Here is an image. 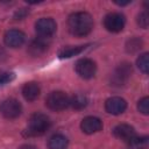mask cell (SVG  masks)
Returning <instances> with one entry per match:
<instances>
[{"label":"cell","mask_w":149,"mask_h":149,"mask_svg":"<svg viewBox=\"0 0 149 149\" xmlns=\"http://www.w3.org/2000/svg\"><path fill=\"white\" fill-rule=\"evenodd\" d=\"M68 28L70 33L74 36H86L93 29V19L86 12L73 13L68 19Z\"/></svg>","instance_id":"6da1fadb"},{"label":"cell","mask_w":149,"mask_h":149,"mask_svg":"<svg viewBox=\"0 0 149 149\" xmlns=\"http://www.w3.org/2000/svg\"><path fill=\"white\" fill-rule=\"evenodd\" d=\"M51 121L43 113H35L30 116L26 134L28 136H40L43 135L50 128Z\"/></svg>","instance_id":"7a4b0ae2"},{"label":"cell","mask_w":149,"mask_h":149,"mask_svg":"<svg viewBox=\"0 0 149 149\" xmlns=\"http://www.w3.org/2000/svg\"><path fill=\"white\" fill-rule=\"evenodd\" d=\"M45 105L51 111H63L70 105V98L62 91H54L49 93L45 99Z\"/></svg>","instance_id":"3957f363"},{"label":"cell","mask_w":149,"mask_h":149,"mask_svg":"<svg viewBox=\"0 0 149 149\" xmlns=\"http://www.w3.org/2000/svg\"><path fill=\"white\" fill-rule=\"evenodd\" d=\"M57 24L54 19L51 17H42L35 23V30L36 34L40 36V38H48L51 37L56 33Z\"/></svg>","instance_id":"277c9868"},{"label":"cell","mask_w":149,"mask_h":149,"mask_svg":"<svg viewBox=\"0 0 149 149\" xmlns=\"http://www.w3.org/2000/svg\"><path fill=\"white\" fill-rule=\"evenodd\" d=\"M0 112L6 119H16L22 112V106L16 99L9 98L1 102Z\"/></svg>","instance_id":"5b68a950"},{"label":"cell","mask_w":149,"mask_h":149,"mask_svg":"<svg viewBox=\"0 0 149 149\" xmlns=\"http://www.w3.org/2000/svg\"><path fill=\"white\" fill-rule=\"evenodd\" d=\"M74 69H76V72L79 74V77L84 79H90L95 74L97 65L90 58H80L76 62Z\"/></svg>","instance_id":"8992f818"},{"label":"cell","mask_w":149,"mask_h":149,"mask_svg":"<svg viewBox=\"0 0 149 149\" xmlns=\"http://www.w3.org/2000/svg\"><path fill=\"white\" fill-rule=\"evenodd\" d=\"M126 19L121 13H109L104 19L105 28L111 33H119L123 29Z\"/></svg>","instance_id":"52a82bcc"},{"label":"cell","mask_w":149,"mask_h":149,"mask_svg":"<svg viewBox=\"0 0 149 149\" xmlns=\"http://www.w3.org/2000/svg\"><path fill=\"white\" fill-rule=\"evenodd\" d=\"M130 73H132V65L129 63L120 64L115 69L114 73L112 74V83H113V85H115V86L125 85L127 83V80L129 79Z\"/></svg>","instance_id":"ba28073f"},{"label":"cell","mask_w":149,"mask_h":149,"mask_svg":"<svg viewBox=\"0 0 149 149\" xmlns=\"http://www.w3.org/2000/svg\"><path fill=\"white\" fill-rule=\"evenodd\" d=\"M127 108V102L123 98L121 97H112L108 98L105 102V109L107 113L113 114V115H118L121 114L126 111Z\"/></svg>","instance_id":"9c48e42d"},{"label":"cell","mask_w":149,"mask_h":149,"mask_svg":"<svg viewBox=\"0 0 149 149\" xmlns=\"http://www.w3.org/2000/svg\"><path fill=\"white\" fill-rule=\"evenodd\" d=\"M3 41L7 47L9 48H19L21 47L26 41V35L19 29H10L6 31L3 36Z\"/></svg>","instance_id":"30bf717a"},{"label":"cell","mask_w":149,"mask_h":149,"mask_svg":"<svg viewBox=\"0 0 149 149\" xmlns=\"http://www.w3.org/2000/svg\"><path fill=\"white\" fill-rule=\"evenodd\" d=\"M80 128L86 134H93L102 129V121L97 116H86L81 120Z\"/></svg>","instance_id":"8fae6325"},{"label":"cell","mask_w":149,"mask_h":149,"mask_svg":"<svg viewBox=\"0 0 149 149\" xmlns=\"http://www.w3.org/2000/svg\"><path fill=\"white\" fill-rule=\"evenodd\" d=\"M113 134L119 140H122L125 142H128L129 140H132L135 136V130H134V128L132 126H129L127 123H120V125H118V126L114 127Z\"/></svg>","instance_id":"7c38bea8"},{"label":"cell","mask_w":149,"mask_h":149,"mask_svg":"<svg viewBox=\"0 0 149 149\" xmlns=\"http://www.w3.org/2000/svg\"><path fill=\"white\" fill-rule=\"evenodd\" d=\"M48 50V43L44 41V38H36L33 40L28 45V52L34 57L42 56Z\"/></svg>","instance_id":"4fadbf2b"},{"label":"cell","mask_w":149,"mask_h":149,"mask_svg":"<svg viewBox=\"0 0 149 149\" xmlns=\"http://www.w3.org/2000/svg\"><path fill=\"white\" fill-rule=\"evenodd\" d=\"M40 93H41V88H40L38 84L35 81H29V83L24 84L22 87V94H23L24 99L28 101L36 100L38 98Z\"/></svg>","instance_id":"5bb4252c"},{"label":"cell","mask_w":149,"mask_h":149,"mask_svg":"<svg viewBox=\"0 0 149 149\" xmlns=\"http://www.w3.org/2000/svg\"><path fill=\"white\" fill-rule=\"evenodd\" d=\"M86 47H88V45L86 44V45H69V47H64L58 51V56H59V58H70L72 56H77L80 52H83L86 49Z\"/></svg>","instance_id":"9a60e30c"},{"label":"cell","mask_w":149,"mask_h":149,"mask_svg":"<svg viewBox=\"0 0 149 149\" xmlns=\"http://www.w3.org/2000/svg\"><path fill=\"white\" fill-rule=\"evenodd\" d=\"M68 139L66 136L62 134H55L52 135L48 141L49 149H66L68 148Z\"/></svg>","instance_id":"2e32d148"},{"label":"cell","mask_w":149,"mask_h":149,"mask_svg":"<svg viewBox=\"0 0 149 149\" xmlns=\"http://www.w3.org/2000/svg\"><path fill=\"white\" fill-rule=\"evenodd\" d=\"M129 149H147L148 148V136H134L128 141Z\"/></svg>","instance_id":"e0dca14e"},{"label":"cell","mask_w":149,"mask_h":149,"mask_svg":"<svg viewBox=\"0 0 149 149\" xmlns=\"http://www.w3.org/2000/svg\"><path fill=\"white\" fill-rule=\"evenodd\" d=\"M87 102H88V100H87L86 95H84V94H74L70 99V105L74 109H83V108H85Z\"/></svg>","instance_id":"ac0fdd59"},{"label":"cell","mask_w":149,"mask_h":149,"mask_svg":"<svg viewBox=\"0 0 149 149\" xmlns=\"http://www.w3.org/2000/svg\"><path fill=\"white\" fill-rule=\"evenodd\" d=\"M136 64H137V66H139V69L143 72V73H148V70H149V61H148V54L147 52H144V54H142L139 58H137V61H136Z\"/></svg>","instance_id":"d6986e66"},{"label":"cell","mask_w":149,"mask_h":149,"mask_svg":"<svg viewBox=\"0 0 149 149\" xmlns=\"http://www.w3.org/2000/svg\"><path fill=\"white\" fill-rule=\"evenodd\" d=\"M141 48H142V41L137 37H134V38L129 40L128 43H127V50L129 52H135V51L140 50Z\"/></svg>","instance_id":"ffe728a7"},{"label":"cell","mask_w":149,"mask_h":149,"mask_svg":"<svg viewBox=\"0 0 149 149\" xmlns=\"http://www.w3.org/2000/svg\"><path fill=\"white\" fill-rule=\"evenodd\" d=\"M137 24L141 27V28H148V24H149V15H148V12L147 10H143L142 13H140L137 15Z\"/></svg>","instance_id":"44dd1931"},{"label":"cell","mask_w":149,"mask_h":149,"mask_svg":"<svg viewBox=\"0 0 149 149\" xmlns=\"http://www.w3.org/2000/svg\"><path fill=\"white\" fill-rule=\"evenodd\" d=\"M137 109H139L142 114H144V115H147V114L149 113V98H148V97H143V98L137 102Z\"/></svg>","instance_id":"7402d4cb"},{"label":"cell","mask_w":149,"mask_h":149,"mask_svg":"<svg viewBox=\"0 0 149 149\" xmlns=\"http://www.w3.org/2000/svg\"><path fill=\"white\" fill-rule=\"evenodd\" d=\"M14 79V73L12 72H5V73H0V85L7 84L9 81H12Z\"/></svg>","instance_id":"603a6c76"},{"label":"cell","mask_w":149,"mask_h":149,"mask_svg":"<svg viewBox=\"0 0 149 149\" xmlns=\"http://www.w3.org/2000/svg\"><path fill=\"white\" fill-rule=\"evenodd\" d=\"M28 12H29V10H27L26 8L19 9V12H16V13H15V19H16V20H21V19H23V17L28 14Z\"/></svg>","instance_id":"cb8c5ba5"},{"label":"cell","mask_w":149,"mask_h":149,"mask_svg":"<svg viewBox=\"0 0 149 149\" xmlns=\"http://www.w3.org/2000/svg\"><path fill=\"white\" fill-rule=\"evenodd\" d=\"M19 149H37V148L35 146H33V144H23Z\"/></svg>","instance_id":"d4e9b609"}]
</instances>
